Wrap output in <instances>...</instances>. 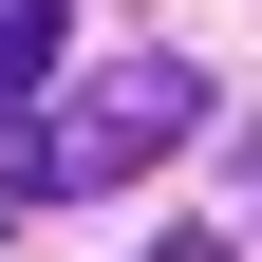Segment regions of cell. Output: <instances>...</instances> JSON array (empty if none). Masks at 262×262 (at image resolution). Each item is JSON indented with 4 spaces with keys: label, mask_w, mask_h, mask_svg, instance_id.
I'll use <instances>...</instances> for the list:
<instances>
[{
    "label": "cell",
    "mask_w": 262,
    "mask_h": 262,
    "mask_svg": "<svg viewBox=\"0 0 262 262\" xmlns=\"http://www.w3.org/2000/svg\"><path fill=\"white\" fill-rule=\"evenodd\" d=\"M187 131H206V75H187V56H113V75H75L56 113L0 94V187H19V206H75V187L150 169V150H187Z\"/></svg>",
    "instance_id": "obj_1"
},
{
    "label": "cell",
    "mask_w": 262,
    "mask_h": 262,
    "mask_svg": "<svg viewBox=\"0 0 262 262\" xmlns=\"http://www.w3.org/2000/svg\"><path fill=\"white\" fill-rule=\"evenodd\" d=\"M56 75V0H0V94H38Z\"/></svg>",
    "instance_id": "obj_2"
},
{
    "label": "cell",
    "mask_w": 262,
    "mask_h": 262,
    "mask_svg": "<svg viewBox=\"0 0 262 262\" xmlns=\"http://www.w3.org/2000/svg\"><path fill=\"white\" fill-rule=\"evenodd\" d=\"M150 262H225V244H150Z\"/></svg>",
    "instance_id": "obj_3"
}]
</instances>
